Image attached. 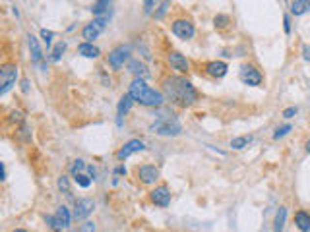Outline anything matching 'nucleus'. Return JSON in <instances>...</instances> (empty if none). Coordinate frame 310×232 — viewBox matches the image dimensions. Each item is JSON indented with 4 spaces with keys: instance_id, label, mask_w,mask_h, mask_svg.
Instances as JSON below:
<instances>
[{
    "instance_id": "nucleus-1",
    "label": "nucleus",
    "mask_w": 310,
    "mask_h": 232,
    "mask_svg": "<svg viewBox=\"0 0 310 232\" xmlns=\"http://www.w3.org/2000/svg\"><path fill=\"white\" fill-rule=\"evenodd\" d=\"M163 95L171 101V103H175V105H178V107H192L196 101H198V91L194 89V85L186 79V77H182V76H173V77H167L165 81H163Z\"/></svg>"
},
{
    "instance_id": "nucleus-2",
    "label": "nucleus",
    "mask_w": 310,
    "mask_h": 232,
    "mask_svg": "<svg viewBox=\"0 0 310 232\" xmlns=\"http://www.w3.org/2000/svg\"><path fill=\"white\" fill-rule=\"evenodd\" d=\"M128 93L132 95V99H134L136 103H140V105H144V107H154V109L163 107V103H165V99H167L163 93H159V91L152 89L150 85H146V79H140V77H136V79L130 83Z\"/></svg>"
},
{
    "instance_id": "nucleus-3",
    "label": "nucleus",
    "mask_w": 310,
    "mask_h": 232,
    "mask_svg": "<svg viewBox=\"0 0 310 232\" xmlns=\"http://www.w3.org/2000/svg\"><path fill=\"white\" fill-rule=\"evenodd\" d=\"M152 132L159 134V135H178L182 132L180 122L175 118V115H161L150 128Z\"/></svg>"
},
{
    "instance_id": "nucleus-4",
    "label": "nucleus",
    "mask_w": 310,
    "mask_h": 232,
    "mask_svg": "<svg viewBox=\"0 0 310 232\" xmlns=\"http://www.w3.org/2000/svg\"><path fill=\"white\" fill-rule=\"evenodd\" d=\"M18 64L14 62H6L2 64L0 68V95H6L14 85H16V79H18Z\"/></svg>"
},
{
    "instance_id": "nucleus-5",
    "label": "nucleus",
    "mask_w": 310,
    "mask_h": 232,
    "mask_svg": "<svg viewBox=\"0 0 310 232\" xmlns=\"http://www.w3.org/2000/svg\"><path fill=\"white\" fill-rule=\"evenodd\" d=\"M72 219H74V215L70 213V209H68L66 205H60V207L56 209V215H54V217H51V215L45 217L47 225H49L54 232H62L64 229H68L70 223H72Z\"/></svg>"
},
{
    "instance_id": "nucleus-6",
    "label": "nucleus",
    "mask_w": 310,
    "mask_h": 232,
    "mask_svg": "<svg viewBox=\"0 0 310 232\" xmlns=\"http://www.w3.org/2000/svg\"><path fill=\"white\" fill-rule=\"evenodd\" d=\"M130 55H132V47H130V45H118L116 49H112V51L109 53L107 62H109V66H111L112 70H120V68L124 66V62L130 58Z\"/></svg>"
},
{
    "instance_id": "nucleus-7",
    "label": "nucleus",
    "mask_w": 310,
    "mask_h": 232,
    "mask_svg": "<svg viewBox=\"0 0 310 232\" xmlns=\"http://www.w3.org/2000/svg\"><path fill=\"white\" fill-rule=\"evenodd\" d=\"M239 77H241V81L244 85H250V87H258V85H262V81H264L262 72H260L256 66H252V64H244L241 68V72H239Z\"/></svg>"
},
{
    "instance_id": "nucleus-8",
    "label": "nucleus",
    "mask_w": 310,
    "mask_h": 232,
    "mask_svg": "<svg viewBox=\"0 0 310 232\" xmlns=\"http://www.w3.org/2000/svg\"><path fill=\"white\" fill-rule=\"evenodd\" d=\"M171 29H173V33H175L178 39H182V41L192 39L194 33H196L194 23H192L190 19H175L173 25H171Z\"/></svg>"
},
{
    "instance_id": "nucleus-9",
    "label": "nucleus",
    "mask_w": 310,
    "mask_h": 232,
    "mask_svg": "<svg viewBox=\"0 0 310 232\" xmlns=\"http://www.w3.org/2000/svg\"><path fill=\"white\" fill-rule=\"evenodd\" d=\"M93 209H95V201L89 199V197H82L74 203V213L72 215H74L76 221H86L93 213Z\"/></svg>"
},
{
    "instance_id": "nucleus-10",
    "label": "nucleus",
    "mask_w": 310,
    "mask_h": 232,
    "mask_svg": "<svg viewBox=\"0 0 310 232\" xmlns=\"http://www.w3.org/2000/svg\"><path fill=\"white\" fill-rule=\"evenodd\" d=\"M144 149H146V143H144L142 139H130V141H126V143L118 149L116 159H118V161H124V159H128L130 155L140 153V151H144Z\"/></svg>"
},
{
    "instance_id": "nucleus-11",
    "label": "nucleus",
    "mask_w": 310,
    "mask_h": 232,
    "mask_svg": "<svg viewBox=\"0 0 310 232\" xmlns=\"http://www.w3.org/2000/svg\"><path fill=\"white\" fill-rule=\"evenodd\" d=\"M150 199L157 207H169L171 205V190L167 186H157L150 192Z\"/></svg>"
},
{
    "instance_id": "nucleus-12",
    "label": "nucleus",
    "mask_w": 310,
    "mask_h": 232,
    "mask_svg": "<svg viewBox=\"0 0 310 232\" xmlns=\"http://www.w3.org/2000/svg\"><path fill=\"white\" fill-rule=\"evenodd\" d=\"M169 64H171V68L173 70H177L178 74H188V70H190V64H188V60L186 57L182 55V53H178V51H171L169 53Z\"/></svg>"
},
{
    "instance_id": "nucleus-13",
    "label": "nucleus",
    "mask_w": 310,
    "mask_h": 232,
    "mask_svg": "<svg viewBox=\"0 0 310 232\" xmlns=\"http://www.w3.org/2000/svg\"><path fill=\"white\" fill-rule=\"evenodd\" d=\"M138 178H140V182L142 184H155L157 180H159V169L154 167V165H142V167H138Z\"/></svg>"
},
{
    "instance_id": "nucleus-14",
    "label": "nucleus",
    "mask_w": 310,
    "mask_h": 232,
    "mask_svg": "<svg viewBox=\"0 0 310 232\" xmlns=\"http://www.w3.org/2000/svg\"><path fill=\"white\" fill-rule=\"evenodd\" d=\"M227 70H229V66L223 60H211L206 64V74L211 77H223L227 74Z\"/></svg>"
},
{
    "instance_id": "nucleus-15",
    "label": "nucleus",
    "mask_w": 310,
    "mask_h": 232,
    "mask_svg": "<svg viewBox=\"0 0 310 232\" xmlns=\"http://www.w3.org/2000/svg\"><path fill=\"white\" fill-rule=\"evenodd\" d=\"M134 103H136V101L132 99L130 93H126V95L120 97V101H118V118H116V124H118V126H122V116H126L130 113V109H132Z\"/></svg>"
},
{
    "instance_id": "nucleus-16",
    "label": "nucleus",
    "mask_w": 310,
    "mask_h": 232,
    "mask_svg": "<svg viewBox=\"0 0 310 232\" xmlns=\"http://www.w3.org/2000/svg\"><path fill=\"white\" fill-rule=\"evenodd\" d=\"M101 27L95 23V21H91V23H86L84 25V29H82V39L86 41V43H93L99 35H101Z\"/></svg>"
},
{
    "instance_id": "nucleus-17",
    "label": "nucleus",
    "mask_w": 310,
    "mask_h": 232,
    "mask_svg": "<svg viewBox=\"0 0 310 232\" xmlns=\"http://www.w3.org/2000/svg\"><path fill=\"white\" fill-rule=\"evenodd\" d=\"M27 45H29V53H31V60L35 64H41L43 60V51H41V45H39V39L35 35H27Z\"/></svg>"
},
{
    "instance_id": "nucleus-18",
    "label": "nucleus",
    "mask_w": 310,
    "mask_h": 232,
    "mask_svg": "<svg viewBox=\"0 0 310 232\" xmlns=\"http://www.w3.org/2000/svg\"><path fill=\"white\" fill-rule=\"evenodd\" d=\"M128 70L134 74V76H138L140 79H148L152 74H150V70H148V66L144 64V62H140V60H128Z\"/></svg>"
},
{
    "instance_id": "nucleus-19",
    "label": "nucleus",
    "mask_w": 310,
    "mask_h": 232,
    "mask_svg": "<svg viewBox=\"0 0 310 232\" xmlns=\"http://www.w3.org/2000/svg\"><path fill=\"white\" fill-rule=\"evenodd\" d=\"M111 4H112V0H95V4L91 6L93 16H95V18L111 16Z\"/></svg>"
},
{
    "instance_id": "nucleus-20",
    "label": "nucleus",
    "mask_w": 310,
    "mask_h": 232,
    "mask_svg": "<svg viewBox=\"0 0 310 232\" xmlns=\"http://www.w3.org/2000/svg\"><path fill=\"white\" fill-rule=\"evenodd\" d=\"M78 55H82V57L86 58H99V55H101V51L93 45V43H80L78 45Z\"/></svg>"
},
{
    "instance_id": "nucleus-21",
    "label": "nucleus",
    "mask_w": 310,
    "mask_h": 232,
    "mask_svg": "<svg viewBox=\"0 0 310 232\" xmlns=\"http://www.w3.org/2000/svg\"><path fill=\"white\" fill-rule=\"evenodd\" d=\"M295 225L301 232H310V213L307 211H297L295 213Z\"/></svg>"
},
{
    "instance_id": "nucleus-22",
    "label": "nucleus",
    "mask_w": 310,
    "mask_h": 232,
    "mask_svg": "<svg viewBox=\"0 0 310 232\" xmlns=\"http://www.w3.org/2000/svg\"><path fill=\"white\" fill-rule=\"evenodd\" d=\"M310 10V0H293L291 2V14L293 16H303Z\"/></svg>"
},
{
    "instance_id": "nucleus-23",
    "label": "nucleus",
    "mask_w": 310,
    "mask_h": 232,
    "mask_svg": "<svg viewBox=\"0 0 310 232\" xmlns=\"http://www.w3.org/2000/svg\"><path fill=\"white\" fill-rule=\"evenodd\" d=\"M285 219H287V209L285 207H279L277 215H275V227H273V232H283V227H285Z\"/></svg>"
},
{
    "instance_id": "nucleus-24",
    "label": "nucleus",
    "mask_w": 310,
    "mask_h": 232,
    "mask_svg": "<svg viewBox=\"0 0 310 232\" xmlns=\"http://www.w3.org/2000/svg\"><path fill=\"white\" fill-rule=\"evenodd\" d=\"M213 25H215L217 29H227V27L231 25V18H229L227 14H217V16L213 18Z\"/></svg>"
},
{
    "instance_id": "nucleus-25",
    "label": "nucleus",
    "mask_w": 310,
    "mask_h": 232,
    "mask_svg": "<svg viewBox=\"0 0 310 232\" xmlns=\"http://www.w3.org/2000/svg\"><path fill=\"white\" fill-rule=\"evenodd\" d=\"M66 41H60V43H56L54 45V49H52V53H51V60L52 62H58L60 58H62V55L66 53Z\"/></svg>"
},
{
    "instance_id": "nucleus-26",
    "label": "nucleus",
    "mask_w": 310,
    "mask_h": 232,
    "mask_svg": "<svg viewBox=\"0 0 310 232\" xmlns=\"http://www.w3.org/2000/svg\"><path fill=\"white\" fill-rule=\"evenodd\" d=\"M252 141V135H243V137H235L233 141H231V147L233 149H244L248 143Z\"/></svg>"
},
{
    "instance_id": "nucleus-27",
    "label": "nucleus",
    "mask_w": 310,
    "mask_h": 232,
    "mask_svg": "<svg viewBox=\"0 0 310 232\" xmlns=\"http://www.w3.org/2000/svg\"><path fill=\"white\" fill-rule=\"evenodd\" d=\"M74 180H76V184L78 186H82V188H89L91 186V182H93V178L91 176H86V174H74Z\"/></svg>"
},
{
    "instance_id": "nucleus-28",
    "label": "nucleus",
    "mask_w": 310,
    "mask_h": 232,
    "mask_svg": "<svg viewBox=\"0 0 310 232\" xmlns=\"http://www.w3.org/2000/svg\"><path fill=\"white\" fill-rule=\"evenodd\" d=\"M169 8H171V0H163L161 6H159V10H155L154 12V18L155 19H163V16L169 12Z\"/></svg>"
},
{
    "instance_id": "nucleus-29",
    "label": "nucleus",
    "mask_w": 310,
    "mask_h": 232,
    "mask_svg": "<svg viewBox=\"0 0 310 232\" xmlns=\"http://www.w3.org/2000/svg\"><path fill=\"white\" fill-rule=\"evenodd\" d=\"M58 190H60L62 193H66L68 197L72 195V192H70V182H68V176H60V178H58Z\"/></svg>"
},
{
    "instance_id": "nucleus-30",
    "label": "nucleus",
    "mask_w": 310,
    "mask_h": 232,
    "mask_svg": "<svg viewBox=\"0 0 310 232\" xmlns=\"http://www.w3.org/2000/svg\"><path fill=\"white\" fill-rule=\"evenodd\" d=\"M291 130H293V126H291V124H285V126L277 128V130H275V134H273V139H281V137H285Z\"/></svg>"
},
{
    "instance_id": "nucleus-31",
    "label": "nucleus",
    "mask_w": 310,
    "mask_h": 232,
    "mask_svg": "<svg viewBox=\"0 0 310 232\" xmlns=\"http://www.w3.org/2000/svg\"><path fill=\"white\" fill-rule=\"evenodd\" d=\"M84 169H88V167H86V163H84L82 159H78V161H74V163L70 165V173L72 174H80Z\"/></svg>"
},
{
    "instance_id": "nucleus-32",
    "label": "nucleus",
    "mask_w": 310,
    "mask_h": 232,
    "mask_svg": "<svg viewBox=\"0 0 310 232\" xmlns=\"http://www.w3.org/2000/svg\"><path fill=\"white\" fill-rule=\"evenodd\" d=\"M10 122H12V124H18V126L23 124V113H22V111H12V113H10Z\"/></svg>"
},
{
    "instance_id": "nucleus-33",
    "label": "nucleus",
    "mask_w": 310,
    "mask_h": 232,
    "mask_svg": "<svg viewBox=\"0 0 310 232\" xmlns=\"http://www.w3.org/2000/svg\"><path fill=\"white\" fill-rule=\"evenodd\" d=\"M52 37H54V31H51V29H41V39L47 43V47H51Z\"/></svg>"
},
{
    "instance_id": "nucleus-34",
    "label": "nucleus",
    "mask_w": 310,
    "mask_h": 232,
    "mask_svg": "<svg viewBox=\"0 0 310 232\" xmlns=\"http://www.w3.org/2000/svg\"><path fill=\"white\" fill-rule=\"evenodd\" d=\"M80 232H95V223H91V221H86V223L80 227Z\"/></svg>"
},
{
    "instance_id": "nucleus-35",
    "label": "nucleus",
    "mask_w": 310,
    "mask_h": 232,
    "mask_svg": "<svg viewBox=\"0 0 310 232\" xmlns=\"http://www.w3.org/2000/svg\"><path fill=\"white\" fill-rule=\"evenodd\" d=\"M297 113H299L297 107H289V109L283 111V118H293V116H297Z\"/></svg>"
},
{
    "instance_id": "nucleus-36",
    "label": "nucleus",
    "mask_w": 310,
    "mask_h": 232,
    "mask_svg": "<svg viewBox=\"0 0 310 232\" xmlns=\"http://www.w3.org/2000/svg\"><path fill=\"white\" fill-rule=\"evenodd\" d=\"M283 29H285V33H291V18H289V14L283 16Z\"/></svg>"
},
{
    "instance_id": "nucleus-37",
    "label": "nucleus",
    "mask_w": 310,
    "mask_h": 232,
    "mask_svg": "<svg viewBox=\"0 0 310 232\" xmlns=\"http://www.w3.org/2000/svg\"><path fill=\"white\" fill-rule=\"evenodd\" d=\"M22 91H23V93H29V79H27V77L22 79Z\"/></svg>"
},
{
    "instance_id": "nucleus-38",
    "label": "nucleus",
    "mask_w": 310,
    "mask_h": 232,
    "mask_svg": "<svg viewBox=\"0 0 310 232\" xmlns=\"http://www.w3.org/2000/svg\"><path fill=\"white\" fill-rule=\"evenodd\" d=\"M303 58H305L307 62H310V45H305V47H303Z\"/></svg>"
},
{
    "instance_id": "nucleus-39",
    "label": "nucleus",
    "mask_w": 310,
    "mask_h": 232,
    "mask_svg": "<svg viewBox=\"0 0 310 232\" xmlns=\"http://www.w3.org/2000/svg\"><path fill=\"white\" fill-rule=\"evenodd\" d=\"M27 132H29V130H27V126H23V128H22V130H20V135H22V137H23V139H25V141H29V139H31V137H29V135H27Z\"/></svg>"
},
{
    "instance_id": "nucleus-40",
    "label": "nucleus",
    "mask_w": 310,
    "mask_h": 232,
    "mask_svg": "<svg viewBox=\"0 0 310 232\" xmlns=\"http://www.w3.org/2000/svg\"><path fill=\"white\" fill-rule=\"evenodd\" d=\"M88 173H89V176H91L93 180L97 178V171H95V167H93V165H89V167H88Z\"/></svg>"
},
{
    "instance_id": "nucleus-41",
    "label": "nucleus",
    "mask_w": 310,
    "mask_h": 232,
    "mask_svg": "<svg viewBox=\"0 0 310 232\" xmlns=\"http://www.w3.org/2000/svg\"><path fill=\"white\" fill-rule=\"evenodd\" d=\"M144 4H146V14H150L152 6H154V0H144Z\"/></svg>"
},
{
    "instance_id": "nucleus-42",
    "label": "nucleus",
    "mask_w": 310,
    "mask_h": 232,
    "mask_svg": "<svg viewBox=\"0 0 310 232\" xmlns=\"http://www.w3.org/2000/svg\"><path fill=\"white\" fill-rule=\"evenodd\" d=\"M114 173H116V174H126V169H124V167H118Z\"/></svg>"
},
{
    "instance_id": "nucleus-43",
    "label": "nucleus",
    "mask_w": 310,
    "mask_h": 232,
    "mask_svg": "<svg viewBox=\"0 0 310 232\" xmlns=\"http://www.w3.org/2000/svg\"><path fill=\"white\" fill-rule=\"evenodd\" d=\"M305 149H307V153H310V139L307 141V145H305Z\"/></svg>"
},
{
    "instance_id": "nucleus-44",
    "label": "nucleus",
    "mask_w": 310,
    "mask_h": 232,
    "mask_svg": "<svg viewBox=\"0 0 310 232\" xmlns=\"http://www.w3.org/2000/svg\"><path fill=\"white\" fill-rule=\"evenodd\" d=\"M14 232H27V231H23V229H16Z\"/></svg>"
}]
</instances>
